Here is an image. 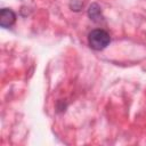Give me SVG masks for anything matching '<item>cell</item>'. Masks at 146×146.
<instances>
[{
    "instance_id": "1",
    "label": "cell",
    "mask_w": 146,
    "mask_h": 146,
    "mask_svg": "<svg viewBox=\"0 0 146 146\" xmlns=\"http://www.w3.org/2000/svg\"><path fill=\"white\" fill-rule=\"evenodd\" d=\"M111 42L110 34L103 29H96L89 32L88 34V43L94 50H103Z\"/></svg>"
},
{
    "instance_id": "2",
    "label": "cell",
    "mask_w": 146,
    "mask_h": 146,
    "mask_svg": "<svg viewBox=\"0 0 146 146\" xmlns=\"http://www.w3.org/2000/svg\"><path fill=\"white\" fill-rule=\"evenodd\" d=\"M16 21V14L8 8H2L0 11V26L3 29L10 27Z\"/></svg>"
},
{
    "instance_id": "3",
    "label": "cell",
    "mask_w": 146,
    "mask_h": 146,
    "mask_svg": "<svg viewBox=\"0 0 146 146\" xmlns=\"http://www.w3.org/2000/svg\"><path fill=\"white\" fill-rule=\"evenodd\" d=\"M88 16L95 23H100L102 21H104V16H103L102 9H100L99 5L96 3V2H94V3H91L89 6V8H88Z\"/></svg>"
}]
</instances>
